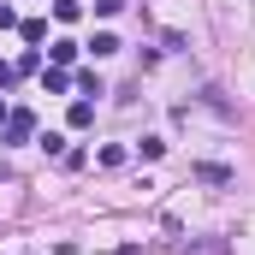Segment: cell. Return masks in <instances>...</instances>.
I'll return each mask as SVG.
<instances>
[{
  "label": "cell",
  "instance_id": "cell-5",
  "mask_svg": "<svg viewBox=\"0 0 255 255\" xmlns=\"http://www.w3.org/2000/svg\"><path fill=\"white\" fill-rule=\"evenodd\" d=\"M18 30H24V42H42V36H48V24H42V18H24Z\"/></svg>",
  "mask_w": 255,
  "mask_h": 255
},
{
  "label": "cell",
  "instance_id": "cell-3",
  "mask_svg": "<svg viewBox=\"0 0 255 255\" xmlns=\"http://www.w3.org/2000/svg\"><path fill=\"white\" fill-rule=\"evenodd\" d=\"M89 54H95V60H107V54H119V36H113V30H95V42H89Z\"/></svg>",
  "mask_w": 255,
  "mask_h": 255
},
{
  "label": "cell",
  "instance_id": "cell-1",
  "mask_svg": "<svg viewBox=\"0 0 255 255\" xmlns=\"http://www.w3.org/2000/svg\"><path fill=\"white\" fill-rule=\"evenodd\" d=\"M30 130H36V119H30L24 107H18V113H6V142H24Z\"/></svg>",
  "mask_w": 255,
  "mask_h": 255
},
{
  "label": "cell",
  "instance_id": "cell-2",
  "mask_svg": "<svg viewBox=\"0 0 255 255\" xmlns=\"http://www.w3.org/2000/svg\"><path fill=\"white\" fill-rule=\"evenodd\" d=\"M196 178H202V184H232V166H220V160H202V166H196Z\"/></svg>",
  "mask_w": 255,
  "mask_h": 255
},
{
  "label": "cell",
  "instance_id": "cell-4",
  "mask_svg": "<svg viewBox=\"0 0 255 255\" xmlns=\"http://www.w3.org/2000/svg\"><path fill=\"white\" fill-rule=\"evenodd\" d=\"M42 83H48V95H65V89H71V77H65L60 65H54V71H48V77H42Z\"/></svg>",
  "mask_w": 255,
  "mask_h": 255
},
{
  "label": "cell",
  "instance_id": "cell-6",
  "mask_svg": "<svg viewBox=\"0 0 255 255\" xmlns=\"http://www.w3.org/2000/svg\"><path fill=\"white\" fill-rule=\"evenodd\" d=\"M77 60V42H54V65H71Z\"/></svg>",
  "mask_w": 255,
  "mask_h": 255
},
{
  "label": "cell",
  "instance_id": "cell-7",
  "mask_svg": "<svg viewBox=\"0 0 255 255\" xmlns=\"http://www.w3.org/2000/svg\"><path fill=\"white\" fill-rule=\"evenodd\" d=\"M119 6H125V0H95V12H101V18H113Z\"/></svg>",
  "mask_w": 255,
  "mask_h": 255
},
{
  "label": "cell",
  "instance_id": "cell-8",
  "mask_svg": "<svg viewBox=\"0 0 255 255\" xmlns=\"http://www.w3.org/2000/svg\"><path fill=\"white\" fill-rule=\"evenodd\" d=\"M6 113H12V107H6V101H0V125H6Z\"/></svg>",
  "mask_w": 255,
  "mask_h": 255
}]
</instances>
